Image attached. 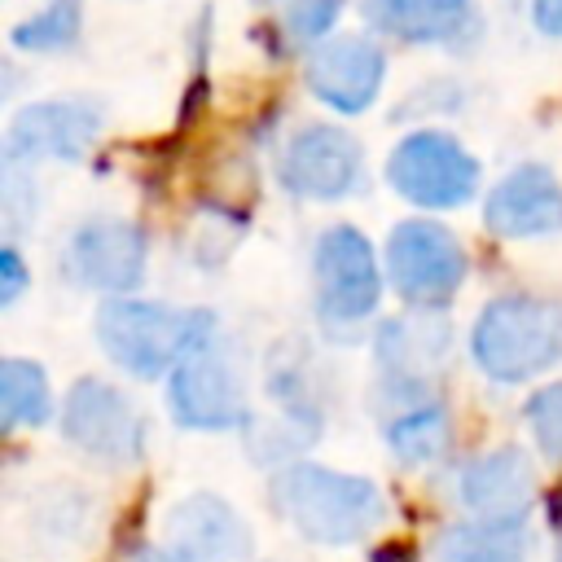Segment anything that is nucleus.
Listing matches in <instances>:
<instances>
[{"label": "nucleus", "mask_w": 562, "mask_h": 562, "mask_svg": "<svg viewBox=\"0 0 562 562\" xmlns=\"http://www.w3.org/2000/svg\"><path fill=\"white\" fill-rule=\"evenodd\" d=\"M277 509L316 544H356L386 518V496L360 474H342L316 461H294L272 479Z\"/></svg>", "instance_id": "obj_1"}, {"label": "nucleus", "mask_w": 562, "mask_h": 562, "mask_svg": "<svg viewBox=\"0 0 562 562\" xmlns=\"http://www.w3.org/2000/svg\"><path fill=\"white\" fill-rule=\"evenodd\" d=\"M470 356L492 382H527L562 360V303L544 294H496L474 329Z\"/></svg>", "instance_id": "obj_2"}, {"label": "nucleus", "mask_w": 562, "mask_h": 562, "mask_svg": "<svg viewBox=\"0 0 562 562\" xmlns=\"http://www.w3.org/2000/svg\"><path fill=\"white\" fill-rule=\"evenodd\" d=\"M215 329L211 312H180L149 299L114 294L97 307V342L101 351L127 369L132 378H162L171 373L193 342Z\"/></svg>", "instance_id": "obj_3"}, {"label": "nucleus", "mask_w": 562, "mask_h": 562, "mask_svg": "<svg viewBox=\"0 0 562 562\" xmlns=\"http://www.w3.org/2000/svg\"><path fill=\"white\" fill-rule=\"evenodd\" d=\"M312 281H316V316L329 334H351L378 312L382 268L369 237L351 224H329L316 237Z\"/></svg>", "instance_id": "obj_4"}, {"label": "nucleus", "mask_w": 562, "mask_h": 562, "mask_svg": "<svg viewBox=\"0 0 562 562\" xmlns=\"http://www.w3.org/2000/svg\"><path fill=\"white\" fill-rule=\"evenodd\" d=\"M167 404L171 417L189 430H233L246 422V382L228 342L220 338V325L171 369Z\"/></svg>", "instance_id": "obj_5"}, {"label": "nucleus", "mask_w": 562, "mask_h": 562, "mask_svg": "<svg viewBox=\"0 0 562 562\" xmlns=\"http://www.w3.org/2000/svg\"><path fill=\"white\" fill-rule=\"evenodd\" d=\"M386 184L422 211H448L474 198L479 162L448 132H408L386 158Z\"/></svg>", "instance_id": "obj_6"}, {"label": "nucleus", "mask_w": 562, "mask_h": 562, "mask_svg": "<svg viewBox=\"0 0 562 562\" xmlns=\"http://www.w3.org/2000/svg\"><path fill=\"white\" fill-rule=\"evenodd\" d=\"M461 241L435 220H400L386 237V281L413 307L448 303L465 281Z\"/></svg>", "instance_id": "obj_7"}, {"label": "nucleus", "mask_w": 562, "mask_h": 562, "mask_svg": "<svg viewBox=\"0 0 562 562\" xmlns=\"http://www.w3.org/2000/svg\"><path fill=\"white\" fill-rule=\"evenodd\" d=\"M61 435L83 448L88 457L127 465L145 452V417L132 408V400L101 382V378H79L61 404Z\"/></svg>", "instance_id": "obj_8"}, {"label": "nucleus", "mask_w": 562, "mask_h": 562, "mask_svg": "<svg viewBox=\"0 0 562 562\" xmlns=\"http://www.w3.org/2000/svg\"><path fill=\"white\" fill-rule=\"evenodd\" d=\"M145 233L132 220H114V215H97L83 220L61 255V272L83 285V290H101V294H132L145 277Z\"/></svg>", "instance_id": "obj_9"}, {"label": "nucleus", "mask_w": 562, "mask_h": 562, "mask_svg": "<svg viewBox=\"0 0 562 562\" xmlns=\"http://www.w3.org/2000/svg\"><path fill=\"white\" fill-rule=\"evenodd\" d=\"M360 171L364 154L356 136H347L334 123H307L281 149V184L307 202L347 198L351 189H360Z\"/></svg>", "instance_id": "obj_10"}, {"label": "nucleus", "mask_w": 562, "mask_h": 562, "mask_svg": "<svg viewBox=\"0 0 562 562\" xmlns=\"http://www.w3.org/2000/svg\"><path fill=\"white\" fill-rule=\"evenodd\" d=\"M386 53L369 35H329L307 53L303 79L312 97L338 114H364L382 88Z\"/></svg>", "instance_id": "obj_11"}, {"label": "nucleus", "mask_w": 562, "mask_h": 562, "mask_svg": "<svg viewBox=\"0 0 562 562\" xmlns=\"http://www.w3.org/2000/svg\"><path fill=\"white\" fill-rule=\"evenodd\" d=\"M101 132V105L97 101H35L22 105L9 123V140H4V162H44V158H61L75 162L92 149Z\"/></svg>", "instance_id": "obj_12"}, {"label": "nucleus", "mask_w": 562, "mask_h": 562, "mask_svg": "<svg viewBox=\"0 0 562 562\" xmlns=\"http://www.w3.org/2000/svg\"><path fill=\"white\" fill-rule=\"evenodd\" d=\"M167 549L184 562H246L255 549V536L246 518L211 492H193L167 509Z\"/></svg>", "instance_id": "obj_13"}, {"label": "nucleus", "mask_w": 562, "mask_h": 562, "mask_svg": "<svg viewBox=\"0 0 562 562\" xmlns=\"http://www.w3.org/2000/svg\"><path fill=\"white\" fill-rule=\"evenodd\" d=\"M483 224H487V233L509 237V241L562 233V184H558V176L540 162L514 167L483 198Z\"/></svg>", "instance_id": "obj_14"}, {"label": "nucleus", "mask_w": 562, "mask_h": 562, "mask_svg": "<svg viewBox=\"0 0 562 562\" xmlns=\"http://www.w3.org/2000/svg\"><path fill=\"white\" fill-rule=\"evenodd\" d=\"M443 356H448V325L430 312L395 316L378 329V369L395 395H408V404H422V391L443 364Z\"/></svg>", "instance_id": "obj_15"}, {"label": "nucleus", "mask_w": 562, "mask_h": 562, "mask_svg": "<svg viewBox=\"0 0 562 562\" xmlns=\"http://www.w3.org/2000/svg\"><path fill=\"white\" fill-rule=\"evenodd\" d=\"M536 496V474L522 448H496L465 465L461 474V501L474 509V518L492 522H522Z\"/></svg>", "instance_id": "obj_16"}, {"label": "nucleus", "mask_w": 562, "mask_h": 562, "mask_svg": "<svg viewBox=\"0 0 562 562\" xmlns=\"http://www.w3.org/2000/svg\"><path fill=\"white\" fill-rule=\"evenodd\" d=\"M364 22L404 44H457L479 31L470 0H364Z\"/></svg>", "instance_id": "obj_17"}, {"label": "nucleus", "mask_w": 562, "mask_h": 562, "mask_svg": "<svg viewBox=\"0 0 562 562\" xmlns=\"http://www.w3.org/2000/svg\"><path fill=\"white\" fill-rule=\"evenodd\" d=\"M439 562H527V531L522 522H457L435 536Z\"/></svg>", "instance_id": "obj_18"}, {"label": "nucleus", "mask_w": 562, "mask_h": 562, "mask_svg": "<svg viewBox=\"0 0 562 562\" xmlns=\"http://www.w3.org/2000/svg\"><path fill=\"white\" fill-rule=\"evenodd\" d=\"M382 435H386L391 452H395L404 465H426V461H435V457L448 448L452 422H448V408H443V404L422 400V404H408L404 413H395Z\"/></svg>", "instance_id": "obj_19"}, {"label": "nucleus", "mask_w": 562, "mask_h": 562, "mask_svg": "<svg viewBox=\"0 0 562 562\" xmlns=\"http://www.w3.org/2000/svg\"><path fill=\"white\" fill-rule=\"evenodd\" d=\"M48 413H53V391H48L44 364L9 356L0 364V417H4V430L44 426Z\"/></svg>", "instance_id": "obj_20"}, {"label": "nucleus", "mask_w": 562, "mask_h": 562, "mask_svg": "<svg viewBox=\"0 0 562 562\" xmlns=\"http://www.w3.org/2000/svg\"><path fill=\"white\" fill-rule=\"evenodd\" d=\"M79 26H83V0H48L40 13L22 18L9 31V40L22 53H61L79 40Z\"/></svg>", "instance_id": "obj_21"}, {"label": "nucleus", "mask_w": 562, "mask_h": 562, "mask_svg": "<svg viewBox=\"0 0 562 562\" xmlns=\"http://www.w3.org/2000/svg\"><path fill=\"white\" fill-rule=\"evenodd\" d=\"M522 417H527V426H531L536 448H540L549 461L562 465V382L540 386V391L527 400Z\"/></svg>", "instance_id": "obj_22"}, {"label": "nucleus", "mask_w": 562, "mask_h": 562, "mask_svg": "<svg viewBox=\"0 0 562 562\" xmlns=\"http://www.w3.org/2000/svg\"><path fill=\"white\" fill-rule=\"evenodd\" d=\"M338 13H342V0H277V18L294 44H316Z\"/></svg>", "instance_id": "obj_23"}, {"label": "nucleus", "mask_w": 562, "mask_h": 562, "mask_svg": "<svg viewBox=\"0 0 562 562\" xmlns=\"http://www.w3.org/2000/svg\"><path fill=\"white\" fill-rule=\"evenodd\" d=\"M22 290H26V263H22L18 246H4L0 250V303L9 307Z\"/></svg>", "instance_id": "obj_24"}, {"label": "nucleus", "mask_w": 562, "mask_h": 562, "mask_svg": "<svg viewBox=\"0 0 562 562\" xmlns=\"http://www.w3.org/2000/svg\"><path fill=\"white\" fill-rule=\"evenodd\" d=\"M531 22L540 35L562 40V0H531Z\"/></svg>", "instance_id": "obj_25"}, {"label": "nucleus", "mask_w": 562, "mask_h": 562, "mask_svg": "<svg viewBox=\"0 0 562 562\" xmlns=\"http://www.w3.org/2000/svg\"><path fill=\"white\" fill-rule=\"evenodd\" d=\"M127 562H184V558H176L171 549H136Z\"/></svg>", "instance_id": "obj_26"}, {"label": "nucleus", "mask_w": 562, "mask_h": 562, "mask_svg": "<svg viewBox=\"0 0 562 562\" xmlns=\"http://www.w3.org/2000/svg\"><path fill=\"white\" fill-rule=\"evenodd\" d=\"M553 522L562 527V487H558V496H553Z\"/></svg>", "instance_id": "obj_27"}, {"label": "nucleus", "mask_w": 562, "mask_h": 562, "mask_svg": "<svg viewBox=\"0 0 562 562\" xmlns=\"http://www.w3.org/2000/svg\"><path fill=\"white\" fill-rule=\"evenodd\" d=\"M558 562H562V549H558Z\"/></svg>", "instance_id": "obj_28"}]
</instances>
